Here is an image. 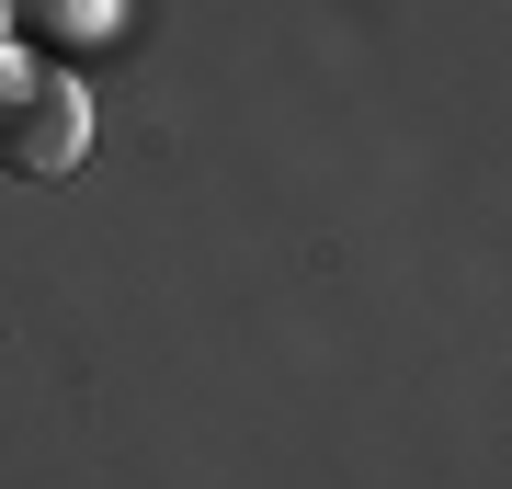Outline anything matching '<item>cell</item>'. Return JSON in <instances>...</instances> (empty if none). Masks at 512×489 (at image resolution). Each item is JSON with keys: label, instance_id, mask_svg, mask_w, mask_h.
Segmentation results:
<instances>
[{"label": "cell", "instance_id": "cell-2", "mask_svg": "<svg viewBox=\"0 0 512 489\" xmlns=\"http://www.w3.org/2000/svg\"><path fill=\"white\" fill-rule=\"evenodd\" d=\"M0 35L23 57H57V69H69V57L126 35V0H0Z\"/></svg>", "mask_w": 512, "mask_h": 489}, {"label": "cell", "instance_id": "cell-1", "mask_svg": "<svg viewBox=\"0 0 512 489\" xmlns=\"http://www.w3.org/2000/svg\"><path fill=\"white\" fill-rule=\"evenodd\" d=\"M80 148H92V91L57 69V57L0 46V171L12 182H57Z\"/></svg>", "mask_w": 512, "mask_h": 489}]
</instances>
